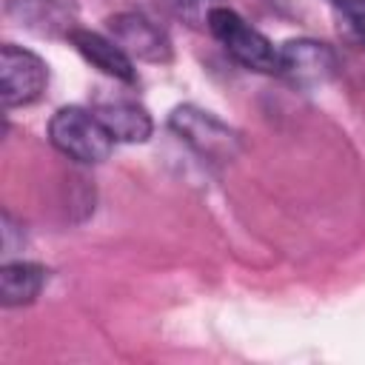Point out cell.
Instances as JSON below:
<instances>
[{"instance_id": "obj_1", "label": "cell", "mask_w": 365, "mask_h": 365, "mask_svg": "<svg viewBox=\"0 0 365 365\" xmlns=\"http://www.w3.org/2000/svg\"><path fill=\"white\" fill-rule=\"evenodd\" d=\"M48 140L60 154H66L68 160L86 163V165H97L108 160L117 143L108 134V128L100 123V117L80 106H63L51 114Z\"/></svg>"}, {"instance_id": "obj_2", "label": "cell", "mask_w": 365, "mask_h": 365, "mask_svg": "<svg viewBox=\"0 0 365 365\" xmlns=\"http://www.w3.org/2000/svg\"><path fill=\"white\" fill-rule=\"evenodd\" d=\"M208 29L240 66L259 74H279V46H274L259 29L245 23L234 9L214 6L208 11Z\"/></svg>"}, {"instance_id": "obj_3", "label": "cell", "mask_w": 365, "mask_h": 365, "mask_svg": "<svg viewBox=\"0 0 365 365\" xmlns=\"http://www.w3.org/2000/svg\"><path fill=\"white\" fill-rule=\"evenodd\" d=\"M168 125L182 143L211 163H228L240 154V134L197 106H177L168 117Z\"/></svg>"}, {"instance_id": "obj_4", "label": "cell", "mask_w": 365, "mask_h": 365, "mask_svg": "<svg viewBox=\"0 0 365 365\" xmlns=\"http://www.w3.org/2000/svg\"><path fill=\"white\" fill-rule=\"evenodd\" d=\"M48 86V66L29 48L6 43L0 48V94L6 108L31 106Z\"/></svg>"}, {"instance_id": "obj_5", "label": "cell", "mask_w": 365, "mask_h": 365, "mask_svg": "<svg viewBox=\"0 0 365 365\" xmlns=\"http://www.w3.org/2000/svg\"><path fill=\"white\" fill-rule=\"evenodd\" d=\"M279 74L297 86H322L336 74V54L328 43L319 40H285L279 46Z\"/></svg>"}, {"instance_id": "obj_6", "label": "cell", "mask_w": 365, "mask_h": 365, "mask_svg": "<svg viewBox=\"0 0 365 365\" xmlns=\"http://www.w3.org/2000/svg\"><path fill=\"white\" fill-rule=\"evenodd\" d=\"M108 31L128 51L131 60H145V63H168L171 60L168 34L145 14L120 11V14L108 17Z\"/></svg>"}, {"instance_id": "obj_7", "label": "cell", "mask_w": 365, "mask_h": 365, "mask_svg": "<svg viewBox=\"0 0 365 365\" xmlns=\"http://www.w3.org/2000/svg\"><path fill=\"white\" fill-rule=\"evenodd\" d=\"M68 43L103 74L120 80V83H137V68H134V60L128 57V51L114 40V37H106V34H97V31H88V29H80L74 26L68 31Z\"/></svg>"}, {"instance_id": "obj_8", "label": "cell", "mask_w": 365, "mask_h": 365, "mask_svg": "<svg viewBox=\"0 0 365 365\" xmlns=\"http://www.w3.org/2000/svg\"><path fill=\"white\" fill-rule=\"evenodd\" d=\"M94 114L117 143H145L154 131L148 111L131 100H106L94 106Z\"/></svg>"}, {"instance_id": "obj_9", "label": "cell", "mask_w": 365, "mask_h": 365, "mask_svg": "<svg viewBox=\"0 0 365 365\" xmlns=\"http://www.w3.org/2000/svg\"><path fill=\"white\" fill-rule=\"evenodd\" d=\"M43 285H46V268L37 262L17 259L0 268V302L6 308H20L34 302Z\"/></svg>"}, {"instance_id": "obj_10", "label": "cell", "mask_w": 365, "mask_h": 365, "mask_svg": "<svg viewBox=\"0 0 365 365\" xmlns=\"http://www.w3.org/2000/svg\"><path fill=\"white\" fill-rule=\"evenodd\" d=\"M6 11L20 26H26L37 34L66 31V37H68V31L74 29L68 11L57 0H6Z\"/></svg>"}, {"instance_id": "obj_11", "label": "cell", "mask_w": 365, "mask_h": 365, "mask_svg": "<svg viewBox=\"0 0 365 365\" xmlns=\"http://www.w3.org/2000/svg\"><path fill=\"white\" fill-rule=\"evenodd\" d=\"M345 37L365 48V0H328Z\"/></svg>"}]
</instances>
